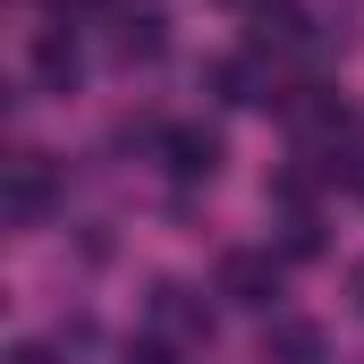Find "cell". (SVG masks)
Returning <instances> with one entry per match:
<instances>
[{
  "mask_svg": "<svg viewBox=\"0 0 364 364\" xmlns=\"http://www.w3.org/2000/svg\"><path fill=\"white\" fill-rule=\"evenodd\" d=\"M161 161H170L178 178H212V170H220V136H212V127H161Z\"/></svg>",
  "mask_w": 364,
  "mask_h": 364,
  "instance_id": "4",
  "label": "cell"
},
{
  "mask_svg": "<svg viewBox=\"0 0 364 364\" xmlns=\"http://www.w3.org/2000/svg\"><path fill=\"white\" fill-rule=\"evenodd\" d=\"M220 296L246 305V314H272V305H279V263H272V255H255V246L220 255Z\"/></svg>",
  "mask_w": 364,
  "mask_h": 364,
  "instance_id": "2",
  "label": "cell"
},
{
  "mask_svg": "<svg viewBox=\"0 0 364 364\" xmlns=\"http://www.w3.org/2000/svg\"><path fill=\"white\" fill-rule=\"evenodd\" d=\"M51 203H60V170H51L43 153H17V161H9V220H17V229H43Z\"/></svg>",
  "mask_w": 364,
  "mask_h": 364,
  "instance_id": "1",
  "label": "cell"
},
{
  "mask_svg": "<svg viewBox=\"0 0 364 364\" xmlns=\"http://www.w3.org/2000/svg\"><path fill=\"white\" fill-rule=\"evenodd\" d=\"M348 288H356V305H364V263H356V279H348Z\"/></svg>",
  "mask_w": 364,
  "mask_h": 364,
  "instance_id": "12",
  "label": "cell"
},
{
  "mask_svg": "<svg viewBox=\"0 0 364 364\" xmlns=\"http://www.w3.org/2000/svg\"><path fill=\"white\" fill-rule=\"evenodd\" d=\"M314 34H305V9L296 0H263V17H255V51H305Z\"/></svg>",
  "mask_w": 364,
  "mask_h": 364,
  "instance_id": "6",
  "label": "cell"
},
{
  "mask_svg": "<svg viewBox=\"0 0 364 364\" xmlns=\"http://www.w3.org/2000/svg\"><path fill=\"white\" fill-rule=\"evenodd\" d=\"M263 364H322V331L296 322V314H272V331H263Z\"/></svg>",
  "mask_w": 364,
  "mask_h": 364,
  "instance_id": "5",
  "label": "cell"
},
{
  "mask_svg": "<svg viewBox=\"0 0 364 364\" xmlns=\"http://www.w3.org/2000/svg\"><path fill=\"white\" fill-rule=\"evenodd\" d=\"M153 322H161V331H170L178 348H212V314H203V305L186 296L178 279H161V288H153Z\"/></svg>",
  "mask_w": 364,
  "mask_h": 364,
  "instance_id": "3",
  "label": "cell"
},
{
  "mask_svg": "<svg viewBox=\"0 0 364 364\" xmlns=\"http://www.w3.org/2000/svg\"><path fill=\"white\" fill-rule=\"evenodd\" d=\"M9 364H43V348H17V356H9Z\"/></svg>",
  "mask_w": 364,
  "mask_h": 364,
  "instance_id": "11",
  "label": "cell"
},
{
  "mask_svg": "<svg viewBox=\"0 0 364 364\" xmlns=\"http://www.w3.org/2000/svg\"><path fill=\"white\" fill-rule=\"evenodd\" d=\"M51 9H60V26H68V9H102V0H51Z\"/></svg>",
  "mask_w": 364,
  "mask_h": 364,
  "instance_id": "10",
  "label": "cell"
},
{
  "mask_svg": "<svg viewBox=\"0 0 364 364\" xmlns=\"http://www.w3.org/2000/svg\"><path fill=\"white\" fill-rule=\"evenodd\" d=\"M119 364H178V356H170L161 339H136V348H127V356H119Z\"/></svg>",
  "mask_w": 364,
  "mask_h": 364,
  "instance_id": "9",
  "label": "cell"
},
{
  "mask_svg": "<svg viewBox=\"0 0 364 364\" xmlns=\"http://www.w3.org/2000/svg\"><path fill=\"white\" fill-rule=\"evenodd\" d=\"M34 77L51 93L77 85V43H68V26H43V34H34Z\"/></svg>",
  "mask_w": 364,
  "mask_h": 364,
  "instance_id": "7",
  "label": "cell"
},
{
  "mask_svg": "<svg viewBox=\"0 0 364 364\" xmlns=\"http://www.w3.org/2000/svg\"><path fill=\"white\" fill-rule=\"evenodd\" d=\"M161 26H170L161 9H127V17H119V51H127V60H161V43H170Z\"/></svg>",
  "mask_w": 364,
  "mask_h": 364,
  "instance_id": "8",
  "label": "cell"
}]
</instances>
